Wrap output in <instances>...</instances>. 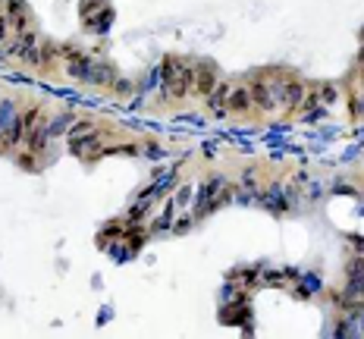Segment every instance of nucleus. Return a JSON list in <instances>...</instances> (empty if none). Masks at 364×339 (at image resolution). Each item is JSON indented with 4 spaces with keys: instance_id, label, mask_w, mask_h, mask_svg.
Here are the masks:
<instances>
[{
    "instance_id": "nucleus-7",
    "label": "nucleus",
    "mask_w": 364,
    "mask_h": 339,
    "mask_svg": "<svg viewBox=\"0 0 364 339\" xmlns=\"http://www.w3.org/2000/svg\"><path fill=\"white\" fill-rule=\"evenodd\" d=\"M192 82H195V88H198L201 95H210V92H214V88H217L214 70H210V66H204V63L192 66Z\"/></svg>"
},
{
    "instance_id": "nucleus-9",
    "label": "nucleus",
    "mask_w": 364,
    "mask_h": 339,
    "mask_svg": "<svg viewBox=\"0 0 364 339\" xmlns=\"http://www.w3.org/2000/svg\"><path fill=\"white\" fill-rule=\"evenodd\" d=\"M226 95H230V85H220V82H217L214 92L208 95L210 97V107H214L217 117H223V113H226Z\"/></svg>"
},
{
    "instance_id": "nucleus-3",
    "label": "nucleus",
    "mask_w": 364,
    "mask_h": 339,
    "mask_svg": "<svg viewBox=\"0 0 364 339\" xmlns=\"http://www.w3.org/2000/svg\"><path fill=\"white\" fill-rule=\"evenodd\" d=\"M22 135H26V132H22V117H19V110L13 107L10 101H0V145H4V148L16 145Z\"/></svg>"
},
{
    "instance_id": "nucleus-4",
    "label": "nucleus",
    "mask_w": 364,
    "mask_h": 339,
    "mask_svg": "<svg viewBox=\"0 0 364 339\" xmlns=\"http://www.w3.org/2000/svg\"><path fill=\"white\" fill-rule=\"evenodd\" d=\"M70 148H73V154H79V157H95L97 151H101V135L95 132L91 123H79V126H73V132H70Z\"/></svg>"
},
{
    "instance_id": "nucleus-1",
    "label": "nucleus",
    "mask_w": 364,
    "mask_h": 339,
    "mask_svg": "<svg viewBox=\"0 0 364 339\" xmlns=\"http://www.w3.org/2000/svg\"><path fill=\"white\" fill-rule=\"evenodd\" d=\"M232 198V188L226 179H210V183H204L198 188V198H195V220H201V217H208L210 210H217L220 205H226V201Z\"/></svg>"
},
{
    "instance_id": "nucleus-10",
    "label": "nucleus",
    "mask_w": 364,
    "mask_h": 339,
    "mask_svg": "<svg viewBox=\"0 0 364 339\" xmlns=\"http://www.w3.org/2000/svg\"><path fill=\"white\" fill-rule=\"evenodd\" d=\"M10 16H0V44H4L6 41V35H10Z\"/></svg>"
},
{
    "instance_id": "nucleus-8",
    "label": "nucleus",
    "mask_w": 364,
    "mask_h": 339,
    "mask_svg": "<svg viewBox=\"0 0 364 339\" xmlns=\"http://www.w3.org/2000/svg\"><path fill=\"white\" fill-rule=\"evenodd\" d=\"M252 95H248V88H230V95H226V110L232 113H245L252 110Z\"/></svg>"
},
{
    "instance_id": "nucleus-5",
    "label": "nucleus",
    "mask_w": 364,
    "mask_h": 339,
    "mask_svg": "<svg viewBox=\"0 0 364 339\" xmlns=\"http://www.w3.org/2000/svg\"><path fill=\"white\" fill-rule=\"evenodd\" d=\"M70 75L73 79H82V82H95V85H107L110 70L88 57H70Z\"/></svg>"
},
{
    "instance_id": "nucleus-12",
    "label": "nucleus",
    "mask_w": 364,
    "mask_h": 339,
    "mask_svg": "<svg viewBox=\"0 0 364 339\" xmlns=\"http://www.w3.org/2000/svg\"><path fill=\"white\" fill-rule=\"evenodd\" d=\"M361 75H364V57H361Z\"/></svg>"
},
{
    "instance_id": "nucleus-11",
    "label": "nucleus",
    "mask_w": 364,
    "mask_h": 339,
    "mask_svg": "<svg viewBox=\"0 0 364 339\" xmlns=\"http://www.w3.org/2000/svg\"><path fill=\"white\" fill-rule=\"evenodd\" d=\"M245 195H255V173H245Z\"/></svg>"
},
{
    "instance_id": "nucleus-6",
    "label": "nucleus",
    "mask_w": 364,
    "mask_h": 339,
    "mask_svg": "<svg viewBox=\"0 0 364 339\" xmlns=\"http://www.w3.org/2000/svg\"><path fill=\"white\" fill-rule=\"evenodd\" d=\"M346 298H364V261H355L348 267V283H346Z\"/></svg>"
},
{
    "instance_id": "nucleus-2",
    "label": "nucleus",
    "mask_w": 364,
    "mask_h": 339,
    "mask_svg": "<svg viewBox=\"0 0 364 339\" xmlns=\"http://www.w3.org/2000/svg\"><path fill=\"white\" fill-rule=\"evenodd\" d=\"M188 88H192V66L170 57L164 63V92L170 97H182L188 95Z\"/></svg>"
}]
</instances>
